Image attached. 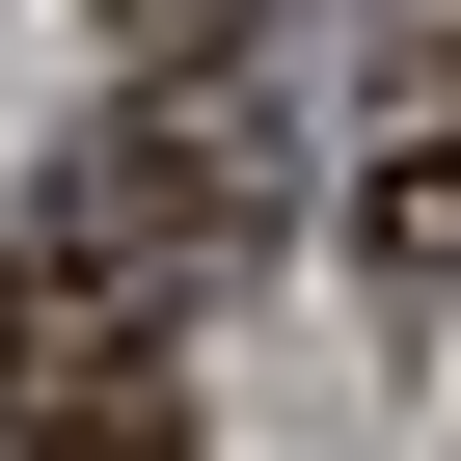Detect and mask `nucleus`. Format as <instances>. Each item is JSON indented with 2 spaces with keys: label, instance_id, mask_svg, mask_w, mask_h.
I'll return each mask as SVG.
<instances>
[{
  "label": "nucleus",
  "instance_id": "nucleus-1",
  "mask_svg": "<svg viewBox=\"0 0 461 461\" xmlns=\"http://www.w3.org/2000/svg\"><path fill=\"white\" fill-rule=\"evenodd\" d=\"M353 272H380L407 326L461 299V28H434V55H380V136H353Z\"/></svg>",
  "mask_w": 461,
  "mask_h": 461
},
{
  "label": "nucleus",
  "instance_id": "nucleus-2",
  "mask_svg": "<svg viewBox=\"0 0 461 461\" xmlns=\"http://www.w3.org/2000/svg\"><path fill=\"white\" fill-rule=\"evenodd\" d=\"M0 461H190V380H163V353H109V380H28V407H0Z\"/></svg>",
  "mask_w": 461,
  "mask_h": 461
},
{
  "label": "nucleus",
  "instance_id": "nucleus-3",
  "mask_svg": "<svg viewBox=\"0 0 461 461\" xmlns=\"http://www.w3.org/2000/svg\"><path fill=\"white\" fill-rule=\"evenodd\" d=\"M136 28H217V0H136Z\"/></svg>",
  "mask_w": 461,
  "mask_h": 461
}]
</instances>
